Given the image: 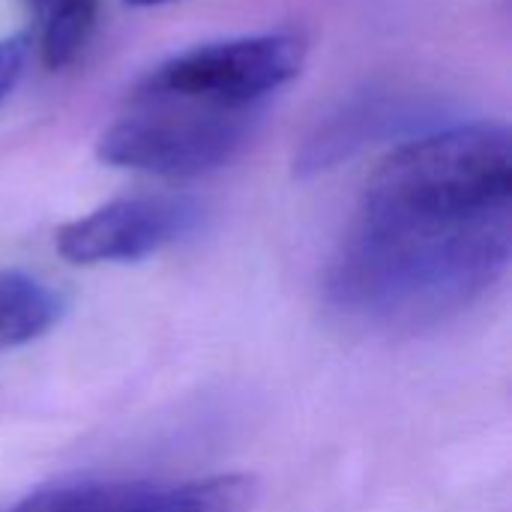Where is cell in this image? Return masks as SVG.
I'll list each match as a JSON object with an SVG mask.
<instances>
[{"instance_id":"cell-5","label":"cell","mask_w":512,"mask_h":512,"mask_svg":"<svg viewBox=\"0 0 512 512\" xmlns=\"http://www.w3.org/2000/svg\"><path fill=\"white\" fill-rule=\"evenodd\" d=\"M198 225V207L171 195H132L108 201L66 222L54 246L78 267L132 264L156 255Z\"/></svg>"},{"instance_id":"cell-7","label":"cell","mask_w":512,"mask_h":512,"mask_svg":"<svg viewBox=\"0 0 512 512\" xmlns=\"http://www.w3.org/2000/svg\"><path fill=\"white\" fill-rule=\"evenodd\" d=\"M99 21V0H48L39 6V60L45 69L72 66L90 45Z\"/></svg>"},{"instance_id":"cell-10","label":"cell","mask_w":512,"mask_h":512,"mask_svg":"<svg viewBox=\"0 0 512 512\" xmlns=\"http://www.w3.org/2000/svg\"><path fill=\"white\" fill-rule=\"evenodd\" d=\"M129 6H162V3H171V0H123Z\"/></svg>"},{"instance_id":"cell-9","label":"cell","mask_w":512,"mask_h":512,"mask_svg":"<svg viewBox=\"0 0 512 512\" xmlns=\"http://www.w3.org/2000/svg\"><path fill=\"white\" fill-rule=\"evenodd\" d=\"M30 60V39L24 33H12L0 39V105L15 90Z\"/></svg>"},{"instance_id":"cell-8","label":"cell","mask_w":512,"mask_h":512,"mask_svg":"<svg viewBox=\"0 0 512 512\" xmlns=\"http://www.w3.org/2000/svg\"><path fill=\"white\" fill-rule=\"evenodd\" d=\"M144 483H78L45 489L6 512H144Z\"/></svg>"},{"instance_id":"cell-11","label":"cell","mask_w":512,"mask_h":512,"mask_svg":"<svg viewBox=\"0 0 512 512\" xmlns=\"http://www.w3.org/2000/svg\"><path fill=\"white\" fill-rule=\"evenodd\" d=\"M30 3H36V9H39V6H45L48 0H30Z\"/></svg>"},{"instance_id":"cell-1","label":"cell","mask_w":512,"mask_h":512,"mask_svg":"<svg viewBox=\"0 0 512 512\" xmlns=\"http://www.w3.org/2000/svg\"><path fill=\"white\" fill-rule=\"evenodd\" d=\"M512 210L423 216L357 207L327 270V300L372 327H423L465 312L507 273Z\"/></svg>"},{"instance_id":"cell-6","label":"cell","mask_w":512,"mask_h":512,"mask_svg":"<svg viewBox=\"0 0 512 512\" xmlns=\"http://www.w3.org/2000/svg\"><path fill=\"white\" fill-rule=\"evenodd\" d=\"M63 315V297L27 270H0V354L42 339Z\"/></svg>"},{"instance_id":"cell-4","label":"cell","mask_w":512,"mask_h":512,"mask_svg":"<svg viewBox=\"0 0 512 512\" xmlns=\"http://www.w3.org/2000/svg\"><path fill=\"white\" fill-rule=\"evenodd\" d=\"M306 63V39L291 30L231 36L186 48L153 66L132 96L183 99L216 108H264Z\"/></svg>"},{"instance_id":"cell-3","label":"cell","mask_w":512,"mask_h":512,"mask_svg":"<svg viewBox=\"0 0 512 512\" xmlns=\"http://www.w3.org/2000/svg\"><path fill=\"white\" fill-rule=\"evenodd\" d=\"M264 108L234 111L183 99L129 96L99 138V159L111 168L156 177H201L243 153L255 138Z\"/></svg>"},{"instance_id":"cell-2","label":"cell","mask_w":512,"mask_h":512,"mask_svg":"<svg viewBox=\"0 0 512 512\" xmlns=\"http://www.w3.org/2000/svg\"><path fill=\"white\" fill-rule=\"evenodd\" d=\"M363 210L489 216L512 210L510 132L501 123H453L393 147L366 180Z\"/></svg>"}]
</instances>
